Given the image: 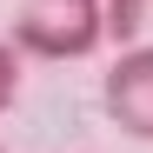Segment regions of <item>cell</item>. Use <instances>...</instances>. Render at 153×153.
<instances>
[{
	"label": "cell",
	"mask_w": 153,
	"mask_h": 153,
	"mask_svg": "<svg viewBox=\"0 0 153 153\" xmlns=\"http://www.w3.org/2000/svg\"><path fill=\"white\" fill-rule=\"evenodd\" d=\"M107 33V0H20L13 47L33 60H80Z\"/></svg>",
	"instance_id": "obj_1"
},
{
	"label": "cell",
	"mask_w": 153,
	"mask_h": 153,
	"mask_svg": "<svg viewBox=\"0 0 153 153\" xmlns=\"http://www.w3.org/2000/svg\"><path fill=\"white\" fill-rule=\"evenodd\" d=\"M100 107L126 140H153V47H126L100 80Z\"/></svg>",
	"instance_id": "obj_2"
},
{
	"label": "cell",
	"mask_w": 153,
	"mask_h": 153,
	"mask_svg": "<svg viewBox=\"0 0 153 153\" xmlns=\"http://www.w3.org/2000/svg\"><path fill=\"white\" fill-rule=\"evenodd\" d=\"M13 93H20V47L0 40V113L13 107Z\"/></svg>",
	"instance_id": "obj_3"
}]
</instances>
